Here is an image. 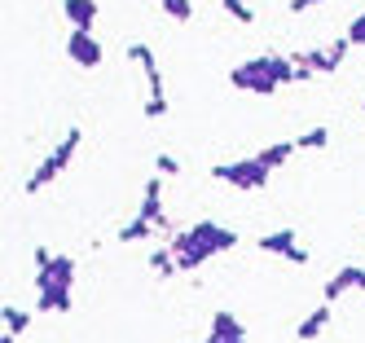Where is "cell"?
<instances>
[{
  "mask_svg": "<svg viewBox=\"0 0 365 343\" xmlns=\"http://www.w3.org/2000/svg\"><path fill=\"white\" fill-rule=\"evenodd\" d=\"M326 326H330V304L322 300V304H317V308H312L304 322H299V330H295V334H299L304 343H312V339H322V334H326Z\"/></svg>",
  "mask_w": 365,
  "mask_h": 343,
  "instance_id": "13",
  "label": "cell"
},
{
  "mask_svg": "<svg viewBox=\"0 0 365 343\" xmlns=\"http://www.w3.org/2000/svg\"><path fill=\"white\" fill-rule=\"evenodd\" d=\"M220 9H225L233 22H242V26H255V9L247 5V0H220Z\"/></svg>",
  "mask_w": 365,
  "mask_h": 343,
  "instance_id": "20",
  "label": "cell"
},
{
  "mask_svg": "<svg viewBox=\"0 0 365 343\" xmlns=\"http://www.w3.org/2000/svg\"><path fill=\"white\" fill-rule=\"evenodd\" d=\"M154 5H159L172 22H190L194 18V0H154Z\"/></svg>",
  "mask_w": 365,
  "mask_h": 343,
  "instance_id": "19",
  "label": "cell"
},
{
  "mask_svg": "<svg viewBox=\"0 0 365 343\" xmlns=\"http://www.w3.org/2000/svg\"><path fill=\"white\" fill-rule=\"evenodd\" d=\"M361 115H365V101H361Z\"/></svg>",
  "mask_w": 365,
  "mask_h": 343,
  "instance_id": "28",
  "label": "cell"
},
{
  "mask_svg": "<svg viewBox=\"0 0 365 343\" xmlns=\"http://www.w3.org/2000/svg\"><path fill=\"white\" fill-rule=\"evenodd\" d=\"M150 229H154V225L137 216V220H128V225H123V229H119L115 237H119V242H123V247H133V242H145V237H150Z\"/></svg>",
  "mask_w": 365,
  "mask_h": 343,
  "instance_id": "16",
  "label": "cell"
},
{
  "mask_svg": "<svg viewBox=\"0 0 365 343\" xmlns=\"http://www.w3.org/2000/svg\"><path fill=\"white\" fill-rule=\"evenodd\" d=\"M150 269L159 273V277H172V273H180V269H176V255H172V247L150 251Z\"/></svg>",
  "mask_w": 365,
  "mask_h": 343,
  "instance_id": "18",
  "label": "cell"
},
{
  "mask_svg": "<svg viewBox=\"0 0 365 343\" xmlns=\"http://www.w3.org/2000/svg\"><path fill=\"white\" fill-rule=\"evenodd\" d=\"M154 168H159V176H176V172H180V163H176V158H172L168 150L159 154V163H154Z\"/></svg>",
  "mask_w": 365,
  "mask_h": 343,
  "instance_id": "24",
  "label": "cell"
},
{
  "mask_svg": "<svg viewBox=\"0 0 365 343\" xmlns=\"http://www.w3.org/2000/svg\"><path fill=\"white\" fill-rule=\"evenodd\" d=\"M229 84L238 88V93H255V97H273L282 88L273 66H269V53H264V58H251V62H238V66L229 71Z\"/></svg>",
  "mask_w": 365,
  "mask_h": 343,
  "instance_id": "4",
  "label": "cell"
},
{
  "mask_svg": "<svg viewBox=\"0 0 365 343\" xmlns=\"http://www.w3.org/2000/svg\"><path fill=\"white\" fill-rule=\"evenodd\" d=\"M14 339H18V334H14V330H5V334H0V343H14Z\"/></svg>",
  "mask_w": 365,
  "mask_h": 343,
  "instance_id": "27",
  "label": "cell"
},
{
  "mask_svg": "<svg viewBox=\"0 0 365 343\" xmlns=\"http://www.w3.org/2000/svg\"><path fill=\"white\" fill-rule=\"evenodd\" d=\"M168 247H172V255H176V269H180V273H194V269H202L212 255L238 247V233H233L229 225H220V220H194L190 229H180Z\"/></svg>",
  "mask_w": 365,
  "mask_h": 343,
  "instance_id": "1",
  "label": "cell"
},
{
  "mask_svg": "<svg viewBox=\"0 0 365 343\" xmlns=\"http://www.w3.org/2000/svg\"><path fill=\"white\" fill-rule=\"evenodd\" d=\"M128 62L145 71V84H150V93H168V88H163V71H159V58L150 53V44H128Z\"/></svg>",
  "mask_w": 365,
  "mask_h": 343,
  "instance_id": "11",
  "label": "cell"
},
{
  "mask_svg": "<svg viewBox=\"0 0 365 343\" xmlns=\"http://www.w3.org/2000/svg\"><path fill=\"white\" fill-rule=\"evenodd\" d=\"M299 150H326L330 145V128H308V132H299Z\"/></svg>",
  "mask_w": 365,
  "mask_h": 343,
  "instance_id": "21",
  "label": "cell"
},
{
  "mask_svg": "<svg viewBox=\"0 0 365 343\" xmlns=\"http://www.w3.org/2000/svg\"><path fill=\"white\" fill-rule=\"evenodd\" d=\"M259 251H264V255H282V260H291V264H308V260H312V255L295 242L291 229H273V233H264V237H259Z\"/></svg>",
  "mask_w": 365,
  "mask_h": 343,
  "instance_id": "7",
  "label": "cell"
},
{
  "mask_svg": "<svg viewBox=\"0 0 365 343\" xmlns=\"http://www.w3.org/2000/svg\"><path fill=\"white\" fill-rule=\"evenodd\" d=\"M242 343H247V339H242Z\"/></svg>",
  "mask_w": 365,
  "mask_h": 343,
  "instance_id": "29",
  "label": "cell"
},
{
  "mask_svg": "<svg viewBox=\"0 0 365 343\" xmlns=\"http://www.w3.org/2000/svg\"><path fill=\"white\" fill-rule=\"evenodd\" d=\"M212 330L216 334H225V339H247V326L238 322V317H233V312H212Z\"/></svg>",
  "mask_w": 365,
  "mask_h": 343,
  "instance_id": "15",
  "label": "cell"
},
{
  "mask_svg": "<svg viewBox=\"0 0 365 343\" xmlns=\"http://www.w3.org/2000/svg\"><path fill=\"white\" fill-rule=\"evenodd\" d=\"M62 14L71 26H80V31H93V22H97V0H62Z\"/></svg>",
  "mask_w": 365,
  "mask_h": 343,
  "instance_id": "12",
  "label": "cell"
},
{
  "mask_svg": "<svg viewBox=\"0 0 365 343\" xmlns=\"http://www.w3.org/2000/svg\"><path fill=\"white\" fill-rule=\"evenodd\" d=\"M348 290H365V269H356V264L339 269V273L322 286V300H326V304H334V300H344Z\"/></svg>",
  "mask_w": 365,
  "mask_h": 343,
  "instance_id": "10",
  "label": "cell"
},
{
  "mask_svg": "<svg viewBox=\"0 0 365 343\" xmlns=\"http://www.w3.org/2000/svg\"><path fill=\"white\" fill-rule=\"evenodd\" d=\"M66 58L80 66V71H97L101 62H106V48H101V40H97L93 31L71 26V36H66Z\"/></svg>",
  "mask_w": 365,
  "mask_h": 343,
  "instance_id": "5",
  "label": "cell"
},
{
  "mask_svg": "<svg viewBox=\"0 0 365 343\" xmlns=\"http://www.w3.org/2000/svg\"><path fill=\"white\" fill-rule=\"evenodd\" d=\"M356 44L348 40V36H339V40H330V44H317V48H304V58H308V66L317 71V75H334L339 66L348 62V53H352Z\"/></svg>",
  "mask_w": 365,
  "mask_h": 343,
  "instance_id": "6",
  "label": "cell"
},
{
  "mask_svg": "<svg viewBox=\"0 0 365 343\" xmlns=\"http://www.w3.org/2000/svg\"><path fill=\"white\" fill-rule=\"evenodd\" d=\"M212 176H216L220 185H233V190H247V194H251V190H264V185H269L273 168H269L259 154H247V158H233V163H216Z\"/></svg>",
  "mask_w": 365,
  "mask_h": 343,
  "instance_id": "3",
  "label": "cell"
},
{
  "mask_svg": "<svg viewBox=\"0 0 365 343\" xmlns=\"http://www.w3.org/2000/svg\"><path fill=\"white\" fill-rule=\"evenodd\" d=\"M75 295H71V286L62 282H36V308L40 312H71Z\"/></svg>",
  "mask_w": 365,
  "mask_h": 343,
  "instance_id": "9",
  "label": "cell"
},
{
  "mask_svg": "<svg viewBox=\"0 0 365 343\" xmlns=\"http://www.w3.org/2000/svg\"><path fill=\"white\" fill-rule=\"evenodd\" d=\"M207 343H242V339H225V334H216V330H212V334H207Z\"/></svg>",
  "mask_w": 365,
  "mask_h": 343,
  "instance_id": "26",
  "label": "cell"
},
{
  "mask_svg": "<svg viewBox=\"0 0 365 343\" xmlns=\"http://www.w3.org/2000/svg\"><path fill=\"white\" fill-rule=\"evenodd\" d=\"M326 5V0H291V14H308V9H317Z\"/></svg>",
  "mask_w": 365,
  "mask_h": 343,
  "instance_id": "25",
  "label": "cell"
},
{
  "mask_svg": "<svg viewBox=\"0 0 365 343\" xmlns=\"http://www.w3.org/2000/svg\"><path fill=\"white\" fill-rule=\"evenodd\" d=\"M80 141H84V132H80V128H66V132H62V141L44 154V163L27 176V185H22V190H27V194H40L44 185H53V180L75 163V154H80Z\"/></svg>",
  "mask_w": 365,
  "mask_h": 343,
  "instance_id": "2",
  "label": "cell"
},
{
  "mask_svg": "<svg viewBox=\"0 0 365 343\" xmlns=\"http://www.w3.org/2000/svg\"><path fill=\"white\" fill-rule=\"evenodd\" d=\"M0 322H5V330L22 334V330L31 326V312H27V308H18V304H5V312H0Z\"/></svg>",
  "mask_w": 365,
  "mask_h": 343,
  "instance_id": "17",
  "label": "cell"
},
{
  "mask_svg": "<svg viewBox=\"0 0 365 343\" xmlns=\"http://www.w3.org/2000/svg\"><path fill=\"white\" fill-rule=\"evenodd\" d=\"M168 111H172L168 93H150V97H145V119H163Z\"/></svg>",
  "mask_w": 365,
  "mask_h": 343,
  "instance_id": "22",
  "label": "cell"
},
{
  "mask_svg": "<svg viewBox=\"0 0 365 343\" xmlns=\"http://www.w3.org/2000/svg\"><path fill=\"white\" fill-rule=\"evenodd\" d=\"M299 150V141H273V145H264V150H255L259 158H264V163L277 172V168H286V163H291V154Z\"/></svg>",
  "mask_w": 365,
  "mask_h": 343,
  "instance_id": "14",
  "label": "cell"
},
{
  "mask_svg": "<svg viewBox=\"0 0 365 343\" xmlns=\"http://www.w3.org/2000/svg\"><path fill=\"white\" fill-rule=\"evenodd\" d=\"M141 220H150L154 229L168 225V211H163V176H150L145 180V190H141V211H137Z\"/></svg>",
  "mask_w": 365,
  "mask_h": 343,
  "instance_id": "8",
  "label": "cell"
},
{
  "mask_svg": "<svg viewBox=\"0 0 365 343\" xmlns=\"http://www.w3.org/2000/svg\"><path fill=\"white\" fill-rule=\"evenodd\" d=\"M344 36H348L352 44H361V48H365V9H361L352 22H348V31H344Z\"/></svg>",
  "mask_w": 365,
  "mask_h": 343,
  "instance_id": "23",
  "label": "cell"
}]
</instances>
